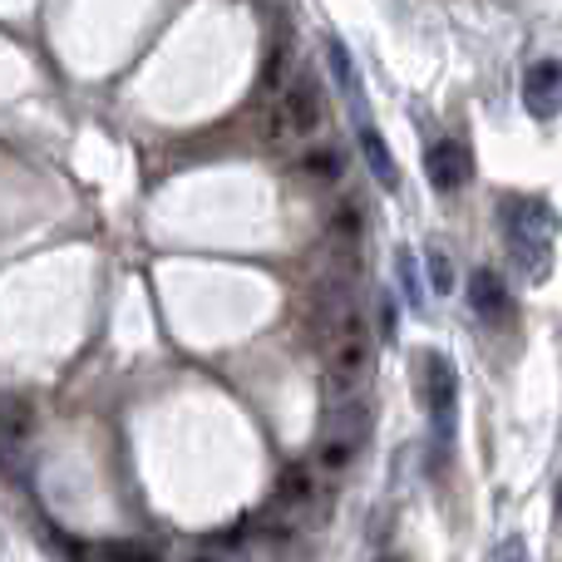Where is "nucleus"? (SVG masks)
Here are the masks:
<instances>
[{
    "instance_id": "obj_1",
    "label": "nucleus",
    "mask_w": 562,
    "mask_h": 562,
    "mask_svg": "<svg viewBox=\"0 0 562 562\" xmlns=\"http://www.w3.org/2000/svg\"><path fill=\"white\" fill-rule=\"evenodd\" d=\"M311 321H316V340L321 356H326L330 400H360L370 366H375V336H370V321L356 301V281H336V277L321 281Z\"/></svg>"
},
{
    "instance_id": "obj_2",
    "label": "nucleus",
    "mask_w": 562,
    "mask_h": 562,
    "mask_svg": "<svg viewBox=\"0 0 562 562\" xmlns=\"http://www.w3.org/2000/svg\"><path fill=\"white\" fill-rule=\"evenodd\" d=\"M330 109H326V89H321V79L311 75V69H296V75L286 79V85L272 94V104H267V138L272 144H316L321 128H326Z\"/></svg>"
},
{
    "instance_id": "obj_3",
    "label": "nucleus",
    "mask_w": 562,
    "mask_h": 562,
    "mask_svg": "<svg viewBox=\"0 0 562 562\" xmlns=\"http://www.w3.org/2000/svg\"><path fill=\"white\" fill-rule=\"evenodd\" d=\"M504 237L518 272L528 281H543L553 272V243H558V213L543 198H508L504 203Z\"/></svg>"
},
{
    "instance_id": "obj_4",
    "label": "nucleus",
    "mask_w": 562,
    "mask_h": 562,
    "mask_svg": "<svg viewBox=\"0 0 562 562\" xmlns=\"http://www.w3.org/2000/svg\"><path fill=\"white\" fill-rule=\"evenodd\" d=\"M366 445H370V405L366 400H340L316 435L311 469H316L321 479H336L366 454Z\"/></svg>"
},
{
    "instance_id": "obj_5",
    "label": "nucleus",
    "mask_w": 562,
    "mask_h": 562,
    "mask_svg": "<svg viewBox=\"0 0 562 562\" xmlns=\"http://www.w3.org/2000/svg\"><path fill=\"white\" fill-rule=\"evenodd\" d=\"M419 390H425L429 419H435V439H439V445H449V435H454V409H459V380H454V366H449L445 356H435V350H429V356H425V380H419Z\"/></svg>"
},
{
    "instance_id": "obj_6",
    "label": "nucleus",
    "mask_w": 562,
    "mask_h": 562,
    "mask_svg": "<svg viewBox=\"0 0 562 562\" xmlns=\"http://www.w3.org/2000/svg\"><path fill=\"white\" fill-rule=\"evenodd\" d=\"M277 553V543L257 528V538L252 533H223V538H203L198 548H188V558L183 562H272Z\"/></svg>"
},
{
    "instance_id": "obj_7",
    "label": "nucleus",
    "mask_w": 562,
    "mask_h": 562,
    "mask_svg": "<svg viewBox=\"0 0 562 562\" xmlns=\"http://www.w3.org/2000/svg\"><path fill=\"white\" fill-rule=\"evenodd\" d=\"M524 109L533 119L562 114V59H533L524 75Z\"/></svg>"
},
{
    "instance_id": "obj_8",
    "label": "nucleus",
    "mask_w": 562,
    "mask_h": 562,
    "mask_svg": "<svg viewBox=\"0 0 562 562\" xmlns=\"http://www.w3.org/2000/svg\"><path fill=\"white\" fill-rule=\"evenodd\" d=\"M425 173L439 198L459 193V188L469 183V148L459 144V138H435V144L425 148Z\"/></svg>"
},
{
    "instance_id": "obj_9",
    "label": "nucleus",
    "mask_w": 562,
    "mask_h": 562,
    "mask_svg": "<svg viewBox=\"0 0 562 562\" xmlns=\"http://www.w3.org/2000/svg\"><path fill=\"white\" fill-rule=\"evenodd\" d=\"M469 301H474V316L484 321V326H508V321H514L508 286L498 281V272H488V267H479V272L469 277Z\"/></svg>"
},
{
    "instance_id": "obj_10",
    "label": "nucleus",
    "mask_w": 562,
    "mask_h": 562,
    "mask_svg": "<svg viewBox=\"0 0 562 562\" xmlns=\"http://www.w3.org/2000/svg\"><path fill=\"white\" fill-rule=\"evenodd\" d=\"M360 154H366L370 173L380 178V188H385V193H395V188H400V164H395V154H390L385 134H380L375 124H360Z\"/></svg>"
},
{
    "instance_id": "obj_11",
    "label": "nucleus",
    "mask_w": 562,
    "mask_h": 562,
    "mask_svg": "<svg viewBox=\"0 0 562 562\" xmlns=\"http://www.w3.org/2000/svg\"><path fill=\"white\" fill-rule=\"evenodd\" d=\"M301 178L330 188L346 178V164H340V154H330V148H301Z\"/></svg>"
},
{
    "instance_id": "obj_12",
    "label": "nucleus",
    "mask_w": 562,
    "mask_h": 562,
    "mask_svg": "<svg viewBox=\"0 0 562 562\" xmlns=\"http://www.w3.org/2000/svg\"><path fill=\"white\" fill-rule=\"evenodd\" d=\"M429 277H435V291H439V296H449V291H454V272H449V257L439 252V247L429 252Z\"/></svg>"
},
{
    "instance_id": "obj_13",
    "label": "nucleus",
    "mask_w": 562,
    "mask_h": 562,
    "mask_svg": "<svg viewBox=\"0 0 562 562\" xmlns=\"http://www.w3.org/2000/svg\"><path fill=\"white\" fill-rule=\"evenodd\" d=\"M488 562H528V543H524V538H504V543H498L494 548V553H488Z\"/></svg>"
},
{
    "instance_id": "obj_14",
    "label": "nucleus",
    "mask_w": 562,
    "mask_h": 562,
    "mask_svg": "<svg viewBox=\"0 0 562 562\" xmlns=\"http://www.w3.org/2000/svg\"><path fill=\"white\" fill-rule=\"evenodd\" d=\"M558 508H562V484H558Z\"/></svg>"
},
{
    "instance_id": "obj_15",
    "label": "nucleus",
    "mask_w": 562,
    "mask_h": 562,
    "mask_svg": "<svg viewBox=\"0 0 562 562\" xmlns=\"http://www.w3.org/2000/svg\"><path fill=\"white\" fill-rule=\"evenodd\" d=\"M380 562H400V558H380Z\"/></svg>"
}]
</instances>
